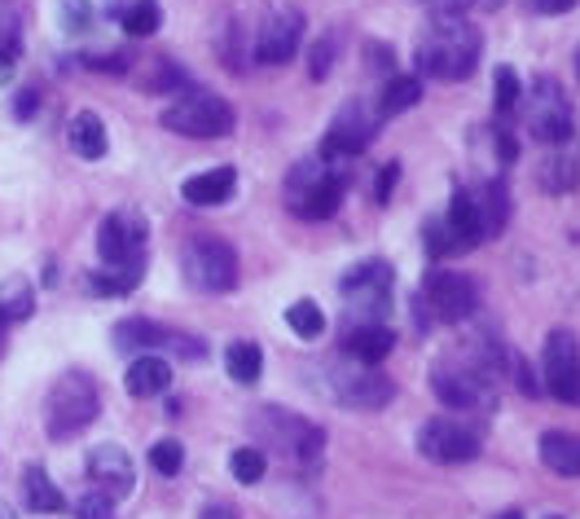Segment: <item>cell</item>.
Returning a JSON list of instances; mask_svg holds the SVG:
<instances>
[{
	"mask_svg": "<svg viewBox=\"0 0 580 519\" xmlns=\"http://www.w3.org/2000/svg\"><path fill=\"white\" fill-rule=\"evenodd\" d=\"M181 462H185V445L181 441H159L155 449H150V467L159 471V475H176L181 471Z\"/></svg>",
	"mask_w": 580,
	"mask_h": 519,
	"instance_id": "8d00e7d4",
	"label": "cell"
},
{
	"mask_svg": "<svg viewBox=\"0 0 580 519\" xmlns=\"http://www.w3.org/2000/svg\"><path fill=\"white\" fill-rule=\"evenodd\" d=\"M392 286H396V277H392L387 260H361L338 277V295L347 304V313H353V322H370V326H387Z\"/></svg>",
	"mask_w": 580,
	"mask_h": 519,
	"instance_id": "5b68a950",
	"label": "cell"
},
{
	"mask_svg": "<svg viewBox=\"0 0 580 519\" xmlns=\"http://www.w3.org/2000/svg\"><path fill=\"white\" fill-rule=\"evenodd\" d=\"M422 101V79L418 75H392L383 88V115H400Z\"/></svg>",
	"mask_w": 580,
	"mask_h": 519,
	"instance_id": "f546056e",
	"label": "cell"
},
{
	"mask_svg": "<svg viewBox=\"0 0 580 519\" xmlns=\"http://www.w3.org/2000/svg\"><path fill=\"white\" fill-rule=\"evenodd\" d=\"M541 383L554 400L580 405V339L571 331H550L541 344Z\"/></svg>",
	"mask_w": 580,
	"mask_h": 519,
	"instance_id": "8fae6325",
	"label": "cell"
},
{
	"mask_svg": "<svg viewBox=\"0 0 580 519\" xmlns=\"http://www.w3.org/2000/svg\"><path fill=\"white\" fill-rule=\"evenodd\" d=\"M396 348L392 326H370V322H353L343 331V357H353L361 366H379L387 353Z\"/></svg>",
	"mask_w": 580,
	"mask_h": 519,
	"instance_id": "d6986e66",
	"label": "cell"
},
{
	"mask_svg": "<svg viewBox=\"0 0 580 519\" xmlns=\"http://www.w3.org/2000/svg\"><path fill=\"white\" fill-rule=\"evenodd\" d=\"M576 75H580V49H576Z\"/></svg>",
	"mask_w": 580,
	"mask_h": 519,
	"instance_id": "c3c4849f",
	"label": "cell"
},
{
	"mask_svg": "<svg viewBox=\"0 0 580 519\" xmlns=\"http://www.w3.org/2000/svg\"><path fill=\"white\" fill-rule=\"evenodd\" d=\"M66 146H71L79 159H106V150H110V133H106L101 115L79 111V115L71 120V128H66Z\"/></svg>",
	"mask_w": 580,
	"mask_h": 519,
	"instance_id": "603a6c76",
	"label": "cell"
},
{
	"mask_svg": "<svg viewBox=\"0 0 580 519\" xmlns=\"http://www.w3.org/2000/svg\"><path fill=\"white\" fill-rule=\"evenodd\" d=\"M159 124L176 137H194V141H211V137H229L238 124L234 107L220 97V92H207V88H189L181 92L176 101L159 111Z\"/></svg>",
	"mask_w": 580,
	"mask_h": 519,
	"instance_id": "277c9868",
	"label": "cell"
},
{
	"mask_svg": "<svg viewBox=\"0 0 580 519\" xmlns=\"http://www.w3.org/2000/svg\"><path fill=\"white\" fill-rule=\"evenodd\" d=\"M234 189H238V172L234 168H207V172H198V176H189L181 185V198L189 207H220V202L234 198Z\"/></svg>",
	"mask_w": 580,
	"mask_h": 519,
	"instance_id": "ffe728a7",
	"label": "cell"
},
{
	"mask_svg": "<svg viewBox=\"0 0 580 519\" xmlns=\"http://www.w3.org/2000/svg\"><path fill=\"white\" fill-rule=\"evenodd\" d=\"M418 449L431 462H471L480 454V432H471L467 423H453V419H431L418 432Z\"/></svg>",
	"mask_w": 580,
	"mask_h": 519,
	"instance_id": "9a60e30c",
	"label": "cell"
},
{
	"mask_svg": "<svg viewBox=\"0 0 580 519\" xmlns=\"http://www.w3.org/2000/svg\"><path fill=\"white\" fill-rule=\"evenodd\" d=\"M476 202H480V212H484V221H489V238H497V234L506 230V221H510V194H506V181H502V176L480 181Z\"/></svg>",
	"mask_w": 580,
	"mask_h": 519,
	"instance_id": "484cf974",
	"label": "cell"
},
{
	"mask_svg": "<svg viewBox=\"0 0 580 519\" xmlns=\"http://www.w3.org/2000/svg\"><path fill=\"white\" fill-rule=\"evenodd\" d=\"M422 243H427V256L431 260H444V256H461V251H471L467 243H461V234L448 225V217H431L422 225Z\"/></svg>",
	"mask_w": 580,
	"mask_h": 519,
	"instance_id": "f1b7e54d",
	"label": "cell"
},
{
	"mask_svg": "<svg viewBox=\"0 0 580 519\" xmlns=\"http://www.w3.org/2000/svg\"><path fill=\"white\" fill-rule=\"evenodd\" d=\"M120 23L128 36H155L163 27V10H159V0H137V5L120 10Z\"/></svg>",
	"mask_w": 580,
	"mask_h": 519,
	"instance_id": "1f68e13d",
	"label": "cell"
},
{
	"mask_svg": "<svg viewBox=\"0 0 580 519\" xmlns=\"http://www.w3.org/2000/svg\"><path fill=\"white\" fill-rule=\"evenodd\" d=\"M321 379L338 405H353V409H383L396 396V383L379 366H361V361L338 357V353L321 366Z\"/></svg>",
	"mask_w": 580,
	"mask_h": 519,
	"instance_id": "8992f818",
	"label": "cell"
},
{
	"mask_svg": "<svg viewBox=\"0 0 580 519\" xmlns=\"http://www.w3.org/2000/svg\"><path fill=\"white\" fill-rule=\"evenodd\" d=\"M422 308L435 322H467L480 308V282L453 269H431L422 277Z\"/></svg>",
	"mask_w": 580,
	"mask_h": 519,
	"instance_id": "30bf717a",
	"label": "cell"
},
{
	"mask_svg": "<svg viewBox=\"0 0 580 519\" xmlns=\"http://www.w3.org/2000/svg\"><path fill=\"white\" fill-rule=\"evenodd\" d=\"M23 497H27V510H36V515H58V510H66V497L58 493V484L45 475V467H27L23 471Z\"/></svg>",
	"mask_w": 580,
	"mask_h": 519,
	"instance_id": "d4e9b609",
	"label": "cell"
},
{
	"mask_svg": "<svg viewBox=\"0 0 580 519\" xmlns=\"http://www.w3.org/2000/svg\"><path fill=\"white\" fill-rule=\"evenodd\" d=\"M114 344L128 348V353H163V348H172V353L185 357V361H202V353H207L202 339L163 331V326H155L150 318H128V322H120V326H114Z\"/></svg>",
	"mask_w": 580,
	"mask_h": 519,
	"instance_id": "5bb4252c",
	"label": "cell"
},
{
	"mask_svg": "<svg viewBox=\"0 0 580 519\" xmlns=\"http://www.w3.org/2000/svg\"><path fill=\"white\" fill-rule=\"evenodd\" d=\"M444 217H448V225L461 234V243H467V247H480V243L489 238V221H484L480 202H476V194H471L467 185H457V189H453Z\"/></svg>",
	"mask_w": 580,
	"mask_h": 519,
	"instance_id": "44dd1931",
	"label": "cell"
},
{
	"mask_svg": "<svg viewBox=\"0 0 580 519\" xmlns=\"http://www.w3.org/2000/svg\"><path fill=\"white\" fill-rule=\"evenodd\" d=\"M334 58H338V32H321V36H317V45H312V53H308V71H312V79H317V84H321V79H330Z\"/></svg>",
	"mask_w": 580,
	"mask_h": 519,
	"instance_id": "e575fe53",
	"label": "cell"
},
{
	"mask_svg": "<svg viewBox=\"0 0 580 519\" xmlns=\"http://www.w3.org/2000/svg\"><path fill=\"white\" fill-rule=\"evenodd\" d=\"M484 53V36L467 18H435L427 36L418 40V75H431L440 84H461L471 79Z\"/></svg>",
	"mask_w": 580,
	"mask_h": 519,
	"instance_id": "6da1fadb",
	"label": "cell"
},
{
	"mask_svg": "<svg viewBox=\"0 0 580 519\" xmlns=\"http://www.w3.org/2000/svg\"><path fill=\"white\" fill-rule=\"evenodd\" d=\"M519 97H523V88H519V71H515V66H497V115H502V120L515 115Z\"/></svg>",
	"mask_w": 580,
	"mask_h": 519,
	"instance_id": "d590c367",
	"label": "cell"
},
{
	"mask_svg": "<svg viewBox=\"0 0 580 519\" xmlns=\"http://www.w3.org/2000/svg\"><path fill=\"white\" fill-rule=\"evenodd\" d=\"M286 326H291V335H299V339H317V335L325 331L321 304H317V299H295V304L286 308Z\"/></svg>",
	"mask_w": 580,
	"mask_h": 519,
	"instance_id": "4dcf8cb0",
	"label": "cell"
},
{
	"mask_svg": "<svg viewBox=\"0 0 580 519\" xmlns=\"http://www.w3.org/2000/svg\"><path fill=\"white\" fill-rule=\"evenodd\" d=\"M146 238H150V225L141 212H110L97 230V251H101L106 269H137Z\"/></svg>",
	"mask_w": 580,
	"mask_h": 519,
	"instance_id": "7c38bea8",
	"label": "cell"
},
{
	"mask_svg": "<svg viewBox=\"0 0 580 519\" xmlns=\"http://www.w3.org/2000/svg\"><path fill=\"white\" fill-rule=\"evenodd\" d=\"M571 5H576V0H532L536 14H567Z\"/></svg>",
	"mask_w": 580,
	"mask_h": 519,
	"instance_id": "f6af8a7d",
	"label": "cell"
},
{
	"mask_svg": "<svg viewBox=\"0 0 580 519\" xmlns=\"http://www.w3.org/2000/svg\"><path fill=\"white\" fill-rule=\"evenodd\" d=\"M141 282V264L137 269H110V273H92L88 277V291L92 295H133Z\"/></svg>",
	"mask_w": 580,
	"mask_h": 519,
	"instance_id": "d6a6232c",
	"label": "cell"
},
{
	"mask_svg": "<svg viewBox=\"0 0 580 519\" xmlns=\"http://www.w3.org/2000/svg\"><path fill=\"white\" fill-rule=\"evenodd\" d=\"M202 519H238V510L229 506V502H207L202 506Z\"/></svg>",
	"mask_w": 580,
	"mask_h": 519,
	"instance_id": "ee69618b",
	"label": "cell"
},
{
	"mask_svg": "<svg viewBox=\"0 0 580 519\" xmlns=\"http://www.w3.org/2000/svg\"><path fill=\"white\" fill-rule=\"evenodd\" d=\"M418 5H427L435 18H461L476 5V0H418Z\"/></svg>",
	"mask_w": 580,
	"mask_h": 519,
	"instance_id": "ab89813d",
	"label": "cell"
},
{
	"mask_svg": "<svg viewBox=\"0 0 580 519\" xmlns=\"http://www.w3.org/2000/svg\"><path fill=\"white\" fill-rule=\"evenodd\" d=\"M536 454H541V462H545L554 475L580 480V436H567V432H545V436L536 441Z\"/></svg>",
	"mask_w": 580,
	"mask_h": 519,
	"instance_id": "7402d4cb",
	"label": "cell"
},
{
	"mask_svg": "<svg viewBox=\"0 0 580 519\" xmlns=\"http://www.w3.org/2000/svg\"><path fill=\"white\" fill-rule=\"evenodd\" d=\"M497 519H523V515H519V510H506V515H497Z\"/></svg>",
	"mask_w": 580,
	"mask_h": 519,
	"instance_id": "bcb514c9",
	"label": "cell"
},
{
	"mask_svg": "<svg viewBox=\"0 0 580 519\" xmlns=\"http://www.w3.org/2000/svg\"><path fill=\"white\" fill-rule=\"evenodd\" d=\"M36 313V291L27 277H10L0 282V318H5V326H18Z\"/></svg>",
	"mask_w": 580,
	"mask_h": 519,
	"instance_id": "4316f807",
	"label": "cell"
},
{
	"mask_svg": "<svg viewBox=\"0 0 580 519\" xmlns=\"http://www.w3.org/2000/svg\"><path fill=\"white\" fill-rule=\"evenodd\" d=\"M124 383H128V392H133L137 400L159 396V392H168V383H172V366H168L163 357H155V353H141V357L128 366Z\"/></svg>",
	"mask_w": 580,
	"mask_h": 519,
	"instance_id": "cb8c5ba5",
	"label": "cell"
},
{
	"mask_svg": "<svg viewBox=\"0 0 580 519\" xmlns=\"http://www.w3.org/2000/svg\"><path fill=\"white\" fill-rule=\"evenodd\" d=\"M181 277L198 295H224L238 282V251L224 238H194L181 251Z\"/></svg>",
	"mask_w": 580,
	"mask_h": 519,
	"instance_id": "52a82bcc",
	"label": "cell"
},
{
	"mask_svg": "<svg viewBox=\"0 0 580 519\" xmlns=\"http://www.w3.org/2000/svg\"><path fill=\"white\" fill-rule=\"evenodd\" d=\"M489 137L497 141V159H502V163H515V155H519V146H515V137H510L506 128H493Z\"/></svg>",
	"mask_w": 580,
	"mask_h": 519,
	"instance_id": "b9f144b4",
	"label": "cell"
},
{
	"mask_svg": "<svg viewBox=\"0 0 580 519\" xmlns=\"http://www.w3.org/2000/svg\"><path fill=\"white\" fill-rule=\"evenodd\" d=\"M229 471H234V480H243V484H260L264 471H269V458H264L260 449L243 445V449L229 454Z\"/></svg>",
	"mask_w": 580,
	"mask_h": 519,
	"instance_id": "836d02e7",
	"label": "cell"
},
{
	"mask_svg": "<svg viewBox=\"0 0 580 519\" xmlns=\"http://www.w3.org/2000/svg\"><path fill=\"white\" fill-rule=\"evenodd\" d=\"M5 331H10V326H5V318H0V344H5Z\"/></svg>",
	"mask_w": 580,
	"mask_h": 519,
	"instance_id": "7dc6e473",
	"label": "cell"
},
{
	"mask_svg": "<svg viewBox=\"0 0 580 519\" xmlns=\"http://www.w3.org/2000/svg\"><path fill=\"white\" fill-rule=\"evenodd\" d=\"M523 124H528V133L541 146H567L571 141L576 120H571V101L558 88V79H550V75H536L532 79L528 101H523Z\"/></svg>",
	"mask_w": 580,
	"mask_h": 519,
	"instance_id": "ba28073f",
	"label": "cell"
},
{
	"mask_svg": "<svg viewBox=\"0 0 580 519\" xmlns=\"http://www.w3.org/2000/svg\"><path fill=\"white\" fill-rule=\"evenodd\" d=\"M379 137V115L370 101L353 97V101H343V107L334 111L330 128H325V141H321V155L325 159H338V155H361L370 141Z\"/></svg>",
	"mask_w": 580,
	"mask_h": 519,
	"instance_id": "4fadbf2b",
	"label": "cell"
},
{
	"mask_svg": "<svg viewBox=\"0 0 580 519\" xmlns=\"http://www.w3.org/2000/svg\"><path fill=\"white\" fill-rule=\"evenodd\" d=\"M343 189H347V176L325 155H308V159H299L286 172L282 198H286V207L299 221H325V217L338 212Z\"/></svg>",
	"mask_w": 580,
	"mask_h": 519,
	"instance_id": "7a4b0ae2",
	"label": "cell"
},
{
	"mask_svg": "<svg viewBox=\"0 0 580 519\" xmlns=\"http://www.w3.org/2000/svg\"><path fill=\"white\" fill-rule=\"evenodd\" d=\"M58 18L66 32H84L92 23V5L88 0H58Z\"/></svg>",
	"mask_w": 580,
	"mask_h": 519,
	"instance_id": "f35d334b",
	"label": "cell"
},
{
	"mask_svg": "<svg viewBox=\"0 0 580 519\" xmlns=\"http://www.w3.org/2000/svg\"><path fill=\"white\" fill-rule=\"evenodd\" d=\"M256 423H260L256 432L269 436L273 449H282L295 467H317V462H321V454H325V436H321L317 423L295 419V413H286V409H260V413H256Z\"/></svg>",
	"mask_w": 580,
	"mask_h": 519,
	"instance_id": "9c48e42d",
	"label": "cell"
},
{
	"mask_svg": "<svg viewBox=\"0 0 580 519\" xmlns=\"http://www.w3.org/2000/svg\"><path fill=\"white\" fill-rule=\"evenodd\" d=\"M224 370H229V379H238V383H256L260 370H264V353H260V344H251V339L229 344V353H224Z\"/></svg>",
	"mask_w": 580,
	"mask_h": 519,
	"instance_id": "83f0119b",
	"label": "cell"
},
{
	"mask_svg": "<svg viewBox=\"0 0 580 519\" xmlns=\"http://www.w3.org/2000/svg\"><path fill=\"white\" fill-rule=\"evenodd\" d=\"M396 176H400V168H396V163H387V168H383V176H379V202H387V198H392Z\"/></svg>",
	"mask_w": 580,
	"mask_h": 519,
	"instance_id": "7bdbcfd3",
	"label": "cell"
},
{
	"mask_svg": "<svg viewBox=\"0 0 580 519\" xmlns=\"http://www.w3.org/2000/svg\"><path fill=\"white\" fill-rule=\"evenodd\" d=\"M36 107H40V92H36V88H23V92L14 97V115H18V120H32Z\"/></svg>",
	"mask_w": 580,
	"mask_h": 519,
	"instance_id": "60d3db41",
	"label": "cell"
},
{
	"mask_svg": "<svg viewBox=\"0 0 580 519\" xmlns=\"http://www.w3.org/2000/svg\"><path fill=\"white\" fill-rule=\"evenodd\" d=\"M304 45V14L295 5H277L269 10L264 27H260V40H256V58L269 62V66H286Z\"/></svg>",
	"mask_w": 580,
	"mask_h": 519,
	"instance_id": "2e32d148",
	"label": "cell"
},
{
	"mask_svg": "<svg viewBox=\"0 0 580 519\" xmlns=\"http://www.w3.org/2000/svg\"><path fill=\"white\" fill-rule=\"evenodd\" d=\"M97 413H101L97 379L84 370H66L45 396V432H49V441H71L97 419Z\"/></svg>",
	"mask_w": 580,
	"mask_h": 519,
	"instance_id": "3957f363",
	"label": "cell"
},
{
	"mask_svg": "<svg viewBox=\"0 0 580 519\" xmlns=\"http://www.w3.org/2000/svg\"><path fill=\"white\" fill-rule=\"evenodd\" d=\"M536 185L545 194H571L580 185V155L576 146H545L541 163H536Z\"/></svg>",
	"mask_w": 580,
	"mask_h": 519,
	"instance_id": "ac0fdd59",
	"label": "cell"
},
{
	"mask_svg": "<svg viewBox=\"0 0 580 519\" xmlns=\"http://www.w3.org/2000/svg\"><path fill=\"white\" fill-rule=\"evenodd\" d=\"M75 519H114V497L101 493V489H88L75 502Z\"/></svg>",
	"mask_w": 580,
	"mask_h": 519,
	"instance_id": "74e56055",
	"label": "cell"
},
{
	"mask_svg": "<svg viewBox=\"0 0 580 519\" xmlns=\"http://www.w3.org/2000/svg\"><path fill=\"white\" fill-rule=\"evenodd\" d=\"M88 480L110 493V497H128L137 489V467H133V454L124 445H97L88 454Z\"/></svg>",
	"mask_w": 580,
	"mask_h": 519,
	"instance_id": "e0dca14e",
	"label": "cell"
}]
</instances>
